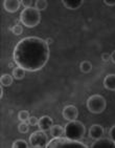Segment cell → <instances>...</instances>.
Here are the masks:
<instances>
[{
    "label": "cell",
    "mask_w": 115,
    "mask_h": 148,
    "mask_svg": "<svg viewBox=\"0 0 115 148\" xmlns=\"http://www.w3.org/2000/svg\"><path fill=\"white\" fill-rule=\"evenodd\" d=\"M2 4L4 10L7 13H16L20 9L21 1H19V0H4Z\"/></svg>",
    "instance_id": "obj_9"
},
{
    "label": "cell",
    "mask_w": 115,
    "mask_h": 148,
    "mask_svg": "<svg viewBox=\"0 0 115 148\" xmlns=\"http://www.w3.org/2000/svg\"><path fill=\"white\" fill-rule=\"evenodd\" d=\"M3 96V86L1 85V88H0V98H2Z\"/></svg>",
    "instance_id": "obj_30"
},
{
    "label": "cell",
    "mask_w": 115,
    "mask_h": 148,
    "mask_svg": "<svg viewBox=\"0 0 115 148\" xmlns=\"http://www.w3.org/2000/svg\"><path fill=\"white\" fill-rule=\"evenodd\" d=\"M80 69L83 74H89L90 71H92V63L90 62V61H83L81 62L80 64Z\"/></svg>",
    "instance_id": "obj_17"
},
{
    "label": "cell",
    "mask_w": 115,
    "mask_h": 148,
    "mask_svg": "<svg viewBox=\"0 0 115 148\" xmlns=\"http://www.w3.org/2000/svg\"><path fill=\"white\" fill-rule=\"evenodd\" d=\"M101 57V60H103L104 62H108V61L111 60V55L108 54V53H103Z\"/></svg>",
    "instance_id": "obj_25"
},
{
    "label": "cell",
    "mask_w": 115,
    "mask_h": 148,
    "mask_svg": "<svg viewBox=\"0 0 115 148\" xmlns=\"http://www.w3.org/2000/svg\"><path fill=\"white\" fill-rule=\"evenodd\" d=\"M53 125V120L48 116H43L39 119L38 122V126H39L40 130L43 131H48L50 130V128Z\"/></svg>",
    "instance_id": "obj_11"
},
{
    "label": "cell",
    "mask_w": 115,
    "mask_h": 148,
    "mask_svg": "<svg viewBox=\"0 0 115 148\" xmlns=\"http://www.w3.org/2000/svg\"><path fill=\"white\" fill-rule=\"evenodd\" d=\"M18 130L20 134H27L29 130V124L26 122H21L18 125Z\"/></svg>",
    "instance_id": "obj_21"
},
{
    "label": "cell",
    "mask_w": 115,
    "mask_h": 148,
    "mask_svg": "<svg viewBox=\"0 0 115 148\" xmlns=\"http://www.w3.org/2000/svg\"><path fill=\"white\" fill-rule=\"evenodd\" d=\"M12 33L16 36H19L23 33V27L22 25H20V24H15L13 27H12Z\"/></svg>",
    "instance_id": "obj_22"
},
{
    "label": "cell",
    "mask_w": 115,
    "mask_h": 148,
    "mask_svg": "<svg viewBox=\"0 0 115 148\" xmlns=\"http://www.w3.org/2000/svg\"><path fill=\"white\" fill-rule=\"evenodd\" d=\"M88 147L81 141L71 140L67 137L53 138L48 142L47 148H86Z\"/></svg>",
    "instance_id": "obj_4"
},
{
    "label": "cell",
    "mask_w": 115,
    "mask_h": 148,
    "mask_svg": "<svg viewBox=\"0 0 115 148\" xmlns=\"http://www.w3.org/2000/svg\"><path fill=\"white\" fill-rule=\"evenodd\" d=\"M49 56L50 51L46 41L36 36L21 39L13 53L15 63L31 73L42 69L48 62Z\"/></svg>",
    "instance_id": "obj_1"
},
{
    "label": "cell",
    "mask_w": 115,
    "mask_h": 148,
    "mask_svg": "<svg viewBox=\"0 0 115 148\" xmlns=\"http://www.w3.org/2000/svg\"><path fill=\"white\" fill-rule=\"evenodd\" d=\"M38 122H39V119H37L34 116L29 117V119L27 120V123L31 126H38Z\"/></svg>",
    "instance_id": "obj_23"
},
{
    "label": "cell",
    "mask_w": 115,
    "mask_h": 148,
    "mask_svg": "<svg viewBox=\"0 0 115 148\" xmlns=\"http://www.w3.org/2000/svg\"><path fill=\"white\" fill-rule=\"evenodd\" d=\"M20 21L26 27H36L41 22V13L36 8L24 9L20 14Z\"/></svg>",
    "instance_id": "obj_3"
},
{
    "label": "cell",
    "mask_w": 115,
    "mask_h": 148,
    "mask_svg": "<svg viewBox=\"0 0 115 148\" xmlns=\"http://www.w3.org/2000/svg\"><path fill=\"white\" fill-rule=\"evenodd\" d=\"M109 134H110V138L113 140L115 142V125H113L109 130Z\"/></svg>",
    "instance_id": "obj_26"
},
{
    "label": "cell",
    "mask_w": 115,
    "mask_h": 148,
    "mask_svg": "<svg viewBox=\"0 0 115 148\" xmlns=\"http://www.w3.org/2000/svg\"><path fill=\"white\" fill-rule=\"evenodd\" d=\"M45 41H46V43L49 45V44H51V43L53 42V39L52 38H47V39H45Z\"/></svg>",
    "instance_id": "obj_29"
},
{
    "label": "cell",
    "mask_w": 115,
    "mask_h": 148,
    "mask_svg": "<svg viewBox=\"0 0 115 148\" xmlns=\"http://www.w3.org/2000/svg\"><path fill=\"white\" fill-rule=\"evenodd\" d=\"M104 127L99 124H93L89 128V137L93 140H98L101 139L104 136Z\"/></svg>",
    "instance_id": "obj_10"
},
{
    "label": "cell",
    "mask_w": 115,
    "mask_h": 148,
    "mask_svg": "<svg viewBox=\"0 0 115 148\" xmlns=\"http://www.w3.org/2000/svg\"><path fill=\"white\" fill-rule=\"evenodd\" d=\"M29 112L27 110H20L18 112V119L21 121V122H27V120L29 119Z\"/></svg>",
    "instance_id": "obj_20"
},
{
    "label": "cell",
    "mask_w": 115,
    "mask_h": 148,
    "mask_svg": "<svg viewBox=\"0 0 115 148\" xmlns=\"http://www.w3.org/2000/svg\"><path fill=\"white\" fill-rule=\"evenodd\" d=\"M104 87L108 90H115V74L107 75L104 79Z\"/></svg>",
    "instance_id": "obj_12"
},
{
    "label": "cell",
    "mask_w": 115,
    "mask_h": 148,
    "mask_svg": "<svg viewBox=\"0 0 115 148\" xmlns=\"http://www.w3.org/2000/svg\"><path fill=\"white\" fill-rule=\"evenodd\" d=\"M104 3L108 6H115V0H105Z\"/></svg>",
    "instance_id": "obj_27"
},
{
    "label": "cell",
    "mask_w": 115,
    "mask_h": 148,
    "mask_svg": "<svg viewBox=\"0 0 115 148\" xmlns=\"http://www.w3.org/2000/svg\"><path fill=\"white\" fill-rule=\"evenodd\" d=\"M25 69H22V67H20V66H17V67H15L13 69V77L15 78L16 80H22L23 78L25 77Z\"/></svg>",
    "instance_id": "obj_15"
},
{
    "label": "cell",
    "mask_w": 115,
    "mask_h": 148,
    "mask_svg": "<svg viewBox=\"0 0 115 148\" xmlns=\"http://www.w3.org/2000/svg\"><path fill=\"white\" fill-rule=\"evenodd\" d=\"M47 6H48V2L46 0H37L36 2H35V8L40 12L46 10Z\"/></svg>",
    "instance_id": "obj_19"
},
{
    "label": "cell",
    "mask_w": 115,
    "mask_h": 148,
    "mask_svg": "<svg viewBox=\"0 0 115 148\" xmlns=\"http://www.w3.org/2000/svg\"><path fill=\"white\" fill-rule=\"evenodd\" d=\"M14 82V77L9 74H3L0 78V83L2 86H11Z\"/></svg>",
    "instance_id": "obj_16"
},
{
    "label": "cell",
    "mask_w": 115,
    "mask_h": 148,
    "mask_svg": "<svg viewBox=\"0 0 115 148\" xmlns=\"http://www.w3.org/2000/svg\"><path fill=\"white\" fill-rule=\"evenodd\" d=\"M86 105L91 114H101L107 108V100L101 95H92L88 98Z\"/></svg>",
    "instance_id": "obj_5"
},
{
    "label": "cell",
    "mask_w": 115,
    "mask_h": 148,
    "mask_svg": "<svg viewBox=\"0 0 115 148\" xmlns=\"http://www.w3.org/2000/svg\"><path fill=\"white\" fill-rule=\"evenodd\" d=\"M21 4L25 9H28V8H33V4H35V2L31 0H23V1H21Z\"/></svg>",
    "instance_id": "obj_24"
},
{
    "label": "cell",
    "mask_w": 115,
    "mask_h": 148,
    "mask_svg": "<svg viewBox=\"0 0 115 148\" xmlns=\"http://www.w3.org/2000/svg\"><path fill=\"white\" fill-rule=\"evenodd\" d=\"M12 147H14V148H28V147H29V144L26 142L25 140L18 139V140H16L14 143H13Z\"/></svg>",
    "instance_id": "obj_18"
},
{
    "label": "cell",
    "mask_w": 115,
    "mask_h": 148,
    "mask_svg": "<svg viewBox=\"0 0 115 148\" xmlns=\"http://www.w3.org/2000/svg\"><path fill=\"white\" fill-rule=\"evenodd\" d=\"M92 148H115V142L111 138H103L95 140V142L92 143Z\"/></svg>",
    "instance_id": "obj_8"
},
{
    "label": "cell",
    "mask_w": 115,
    "mask_h": 148,
    "mask_svg": "<svg viewBox=\"0 0 115 148\" xmlns=\"http://www.w3.org/2000/svg\"><path fill=\"white\" fill-rule=\"evenodd\" d=\"M62 3H63V5L68 10H78L83 5L84 1H83V0H80V1H69V0H64V1H62Z\"/></svg>",
    "instance_id": "obj_13"
},
{
    "label": "cell",
    "mask_w": 115,
    "mask_h": 148,
    "mask_svg": "<svg viewBox=\"0 0 115 148\" xmlns=\"http://www.w3.org/2000/svg\"><path fill=\"white\" fill-rule=\"evenodd\" d=\"M48 137L43 130L34 131L29 136V146L33 148H47Z\"/></svg>",
    "instance_id": "obj_6"
},
{
    "label": "cell",
    "mask_w": 115,
    "mask_h": 148,
    "mask_svg": "<svg viewBox=\"0 0 115 148\" xmlns=\"http://www.w3.org/2000/svg\"><path fill=\"white\" fill-rule=\"evenodd\" d=\"M64 134L65 137L69 138L71 140H76V141H81L85 136L86 132V127L81 121L78 120H73L65 125L64 127Z\"/></svg>",
    "instance_id": "obj_2"
},
{
    "label": "cell",
    "mask_w": 115,
    "mask_h": 148,
    "mask_svg": "<svg viewBox=\"0 0 115 148\" xmlns=\"http://www.w3.org/2000/svg\"><path fill=\"white\" fill-rule=\"evenodd\" d=\"M49 131H50V134H51V137L52 138L62 137L65 132L64 127L61 126V125H52V127H51Z\"/></svg>",
    "instance_id": "obj_14"
},
{
    "label": "cell",
    "mask_w": 115,
    "mask_h": 148,
    "mask_svg": "<svg viewBox=\"0 0 115 148\" xmlns=\"http://www.w3.org/2000/svg\"><path fill=\"white\" fill-rule=\"evenodd\" d=\"M62 116L67 121H73V120H76L79 116V110L74 105H67L63 108Z\"/></svg>",
    "instance_id": "obj_7"
},
{
    "label": "cell",
    "mask_w": 115,
    "mask_h": 148,
    "mask_svg": "<svg viewBox=\"0 0 115 148\" xmlns=\"http://www.w3.org/2000/svg\"><path fill=\"white\" fill-rule=\"evenodd\" d=\"M111 61H112L113 64H115V49L112 51V54H111Z\"/></svg>",
    "instance_id": "obj_28"
}]
</instances>
